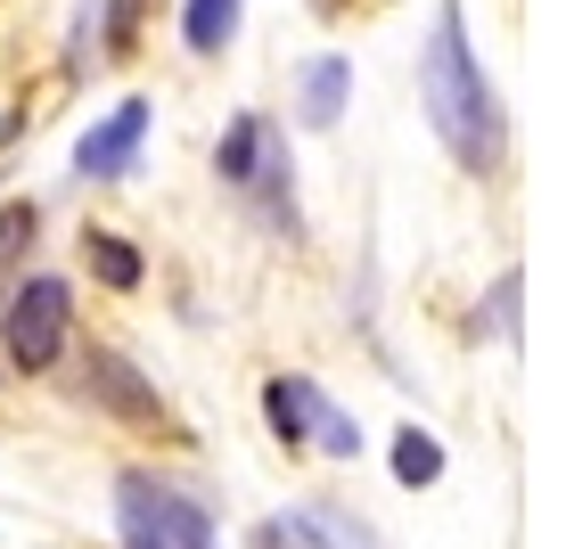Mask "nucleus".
<instances>
[{
  "label": "nucleus",
  "mask_w": 566,
  "mask_h": 549,
  "mask_svg": "<svg viewBox=\"0 0 566 549\" xmlns=\"http://www.w3.org/2000/svg\"><path fill=\"white\" fill-rule=\"evenodd\" d=\"M115 525H124V549H222L206 500H189L181 484L148 476V467L115 476Z\"/></svg>",
  "instance_id": "2"
},
{
  "label": "nucleus",
  "mask_w": 566,
  "mask_h": 549,
  "mask_svg": "<svg viewBox=\"0 0 566 549\" xmlns=\"http://www.w3.org/2000/svg\"><path fill=\"white\" fill-rule=\"evenodd\" d=\"M263 148H271V115H239V124L222 131V148H213V172H222V189H247V181H255Z\"/></svg>",
  "instance_id": "10"
},
{
  "label": "nucleus",
  "mask_w": 566,
  "mask_h": 549,
  "mask_svg": "<svg viewBox=\"0 0 566 549\" xmlns=\"http://www.w3.org/2000/svg\"><path fill=\"white\" fill-rule=\"evenodd\" d=\"M132 17H140V0H83V17H74V66H91L99 50H115L132 33Z\"/></svg>",
  "instance_id": "11"
},
{
  "label": "nucleus",
  "mask_w": 566,
  "mask_h": 549,
  "mask_svg": "<svg viewBox=\"0 0 566 549\" xmlns=\"http://www.w3.org/2000/svg\"><path fill=\"white\" fill-rule=\"evenodd\" d=\"M517 304H525V271H501V279H493V296L476 304V337L517 345V337H525V328H517Z\"/></svg>",
  "instance_id": "13"
},
{
  "label": "nucleus",
  "mask_w": 566,
  "mask_h": 549,
  "mask_svg": "<svg viewBox=\"0 0 566 549\" xmlns=\"http://www.w3.org/2000/svg\"><path fill=\"white\" fill-rule=\"evenodd\" d=\"M436 476H443V443L427 435V426H402L395 435V484L419 493V484H436Z\"/></svg>",
  "instance_id": "14"
},
{
  "label": "nucleus",
  "mask_w": 566,
  "mask_h": 549,
  "mask_svg": "<svg viewBox=\"0 0 566 549\" xmlns=\"http://www.w3.org/2000/svg\"><path fill=\"white\" fill-rule=\"evenodd\" d=\"M345 99H354V57H337V50L304 57V74H296L304 124H312V131H337V124H345Z\"/></svg>",
  "instance_id": "7"
},
{
  "label": "nucleus",
  "mask_w": 566,
  "mask_h": 549,
  "mask_svg": "<svg viewBox=\"0 0 566 549\" xmlns=\"http://www.w3.org/2000/svg\"><path fill=\"white\" fill-rule=\"evenodd\" d=\"M255 549H378V534L337 500H296V508H280V517H263Z\"/></svg>",
  "instance_id": "5"
},
{
  "label": "nucleus",
  "mask_w": 566,
  "mask_h": 549,
  "mask_svg": "<svg viewBox=\"0 0 566 549\" xmlns=\"http://www.w3.org/2000/svg\"><path fill=\"white\" fill-rule=\"evenodd\" d=\"M148 115H156L148 99H124L107 124H91L83 140H74V172H83V181H124L140 140H148Z\"/></svg>",
  "instance_id": "6"
},
{
  "label": "nucleus",
  "mask_w": 566,
  "mask_h": 549,
  "mask_svg": "<svg viewBox=\"0 0 566 549\" xmlns=\"http://www.w3.org/2000/svg\"><path fill=\"white\" fill-rule=\"evenodd\" d=\"M83 386H91V394H99L107 410H124V419H156V410H165V402H156V386L124 361V352H107V345L83 361Z\"/></svg>",
  "instance_id": "8"
},
{
  "label": "nucleus",
  "mask_w": 566,
  "mask_h": 549,
  "mask_svg": "<svg viewBox=\"0 0 566 549\" xmlns=\"http://www.w3.org/2000/svg\"><path fill=\"white\" fill-rule=\"evenodd\" d=\"M83 254H91V271H99V279L115 287V296H132V287L148 279L140 246H132V239H115V230H91V239H83Z\"/></svg>",
  "instance_id": "12"
},
{
  "label": "nucleus",
  "mask_w": 566,
  "mask_h": 549,
  "mask_svg": "<svg viewBox=\"0 0 566 549\" xmlns=\"http://www.w3.org/2000/svg\"><path fill=\"white\" fill-rule=\"evenodd\" d=\"M419 107H427V131L443 140V156H452L468 181L501 172V156H510V107H501L493 74H484L476 42H468L460 0H443L427 42H419Z\"/></svg>",
  "instance_id": "1"
},
{
  "label": "nucleus",
  "mask_w": 566,
  "mask_h": 549,
  "mask_svg": "<svg viewBox=\"0 0 566 549\" xmlns=\"http://www.w3.org/2000/svg\"><path fill=\"white\" fill-rule=\"evenodd\" d=\"M263 419H271V435H280L287 451H296V443H321L328 460H354V451H361V426L345 419V410L328 402L312 378H271V386H263Z\"/></svg>",
  "instance_id": "4"
},
{
  "label": "nucleus",
  "mask_w": 566,
  "mask_h": 549,
  "mask_svg": "<svg viewBox=\"0 0 566 549\" xmlns=\"http://www.w3.org/2000/svg\"><path fill=\"white\" fill-rule=\"evenodd\" d=\"M66 337H74V287L50 279V271L0 304V352H9L17 378H42L57 352H66Z\"/></svg>",
  "instance_id": "3"
},
{
  "label": "nucleus",
  "mask_w": 566,
  "mask_h": 549,
  "mask_svg": "<svg viewBox=\"0 0 566 549\" xmlns=\"http://www.w3.org/2000/svg\"><path fill=\"white\" fill-rule=\"evenodd\" d=\"M247 25V0H181V42L189 57H222Z\"/></svg>",
  "instance_id": "9"
},
{
  "label": "nucleus",
  "mask_w": 566,
  "mask_h": 549,
  "mask_svg": "<svg viewBox=\"0 0 566 549\" xmlns=\"http://www.w3.org/2000/svg\"><path fill=\"white\" fill-rule=\"evenodd\" d=\"M33 230H42V213H33V205H0V263L33 246Z\"/></svg>",
  "instance_id": "15"
}]
</instances>
